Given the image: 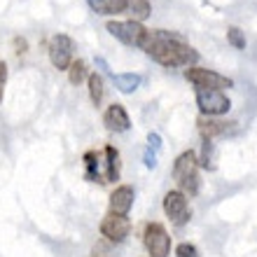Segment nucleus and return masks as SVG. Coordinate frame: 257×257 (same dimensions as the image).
I'll return each mask as SVG.
<instances>
[{"instance_id": "f257e3e1", "label": "nucleus", "mask_w": 257, "mask_h": 257, "mask_svg": "<svg viewBox=\"0 0 257 257\" xmlns=\"http://www.w3.org/2000/svg\"><path fill=\"white\" fill-rule=\"evenodd\" d=\"M141 49L152 61L166 68H192L199 61V52L194 47H190L178 35L164 31V28H155V31L148 28V35H145Z\"/></svg>"}, {"instance_id": "f03ea898", "label": "nucleus", "mask_w": 257, "mask_h": 257, "mask_svg": "<svg viewBox=\"0 0 257 257\" xmlns=\"http://www.w3.org/2000/svg\"><path fill=\"white\" fill-rule=\"evenodd\" d=\"M199 159H196V152L192 150H185L183 155H178V159L173 162V178H176L178 192H183L187 199L196 196L201 190V178H199Z\"/></svg>"}, {"instance_id": "7ed1b4c3", "label": "nucleus", "mask_w": 257, "mask_h": 257, "mask_svg": "<svg viewBox=\"0 0 257 257\" xmlns=\"http://www.w3.org/2000/svg\"><path fill=\"white\" fill-rule=\"evenodd\" d=\"M105 31H108L112 38L126 45V47H134V49H141L143 47V40H145V35H148V28L138 24V21H119V19H110L105 24Z\"/></svg>"}, {"instance_id": "20e7f679", "label": "nucleus", "mask_w": 257, "mask_h": 257, "mask_svg": "<svg viewBox=\"0 0 257 257\" xmlns=\"http://www.w3.org/2000/svg\"><path fill=\"white\" fill-rule=\"evenodd\" d=\"M194 98H196V105H199V112L203 117L227 115L231 108V101L220 89H194Z\"/></svg>"}, {"instance_id": "39448f33", "label": "nucleus", "mask_w": 257, "mask_h": 257, "mask_svg": "<svg viewBox=\"0 0 257 257\" xmlns=\"http://www.w3.org/2000/svg\"><path fill=\"white\" fill-rule=\"evenodd\" d=\"M143 245L150 257H169L171 255V236L162 222H148L143 229Z\"/></svg>"}, {"instance_id": "423d86ee", "label": "nucleus", "mask_w": 257, "mask_h": 257, "mask_svg": "<svg viewBox=\"0 0 257 257\" xmlns=\"http://www.w3.org/2000/svg\"><path fill=\"white\" fill-rule=\"evenodd\" d=\"M185 80L192 82L194 89H220V91H224V89L234 87V80H231V77L220 75V73H215V70H208V68H196V66L185 70Z\"/></svg>"}, {"instance_id": "0eeeda50", "label": "nucleus", "mask_w": 257, "mask_h": 257, "mask_svg": "<svg viewBox=\"0 0 257 257\" xmlns=\"http://www.w3.org/2000/svg\"><path fill=\"white\" fill-rule=\"evenodd\" d=\"M73 49H75V42L70 35L66 33L52 35V40L47 45V56L52 61V66L56 70H68L70 63H73Z\"/></svg>"}, {"instance_id": "6e6552de", "label": "nucleus", "mask_w": 257, "mask_h": 257, "mask_svg": "<svg viewBox=\"0 0 257 257\" xmlns=\"http://www.w3.org/2000/svg\"><path fill=\"white\" fill-rule=\"evenodd\" d=\"M131 234V220L128 215H117V213H110L101 220V236L108 238L110 243H124Z\"/></svg>"}, {"instance_id": "1a4fd4ad", "label": "nucleus", "mask_w": 257, "mask_h": 257, "mask_svg": "<svg viewBox=\"0 0 257 257\" xmlns=\"http://www.w3.org/2000/svg\"><path fill=\"white\" fill-rule=\"evenodd\" d=\"M164 213H166V217H169L173 224H178V227H183L185 222H190L192 213H190L187 196L178 190L166 192V196H164Z\"/></svg>"}, {"instance_id": "9d476101", "label": "nucleus", "mask_w": 257, "mask_h": 257, "mask_svg": "<svg viewBox=\"0 0 257 257\" xmlns=\"http://www.w3.org/2000/svg\"><path fill=\"white\" fill-rule=\"evenodd\" d=\"M103 124L112 134H126L128 128H131V117H128L126 108H124L122 103H112L103 112Z\"/></svg>"}, {"instance_id": "9b49d317", "label": "nucleus", "mask_w": 257, "mask_h": 257, "mask_svg": "<svg viewBox=\"0 0 257 257\" xmlns=\"http://www.w3.org/2000/svg\"><path fill=\"white\" fill-rule=\"evenodd\" d=\"M134 199H136V190L131 185H119V187H115L112 194H110V213L128 215V210L134 208Z\"/></svg>"}, {"instance_id": "f8f14e48", "label": "nucleus", "mask_w": 257, "mask_h": 257, "mask_svg": "<svg viewBox=\"0 0 257 257\" xmlns=\"http://www.w3.org/2000/svg\"><path fill=\"white\" fill-rule=\"evenodd\" d=\"M103 173H105V183H117L119 173H122V162H119V150L115 145H105L103 148Z\"/></svg>"}, {"instance_id": "ddd939ff", "label": "nucleus", "mask_w": 257, "mask_h": 257, "mask_svg": "<svg viewBox=\"0 0 257 257\" xmlns=\"http://www.w3.org/2000/svg\"><path fill=\"white\" fill-rule=\"evenodd\" d=\"M199 131L206 141H215L220 136H227L231 131V124L234 122H222V119H215V117H199Z\"/></svg>"}, {"instance_id": "4468645a", "label": "nucleus", "mask_w": 257, "mask_h": 257, "mask_svg": "<svg viewBox=\"0 0 257 257\" xmlns=\"http://www.w3.org/2000/svg\"><path fill=\"white\" fill-rule=\"evenodd\" d=\"M84 178H87L89 183H105L101 152H94V150L84 152Z\"/></svg>"}, {"instance_id": "2eb2a0df", "label": "nucleus", "mask_w": 257, "mask_h": 257, "mask_svg": "<svg viewBox=\"0 0 257 257\" xmlns=\"http://www.w3.org/2000/svg\"><path fill=\"white\" fill-rule=\"evenodd\" d=\"M110 80L115 82L117 91H122V94H134L136 89L143 84V75L141 73H112Z\"/></svg>"}, {"instance_id": "dca6fc26", "label": "nucleus", "mask_w": 257, "mask_h": 257, "mask_svg": "<svg viewBox=\"0 0 257 257\" xmlns=\"http://www.w3.org/2000/svg\"><path fill=\"white\" fill-rule=\"evenodd\" d=\"M87 3L96 14H103V17L124 14V7H126V0H87Z\"/></svg>"}, {"instance_id": "f3484780", "label": "nucleus", "mask_w": 257, "mask_h": 257, "mask_svg": "<svg viewBox=\"0 0 257 257\" xmlns=\"http://www.w3.org/2000/svg\"><path fill=\"white\" fill-rule=\"evenodd\" d=\"M124 14H128V19H131V21L143 24V21L152 14V5H150V0H126Z\"/></svg>"}, {"instance_id": "a211bd4d", "label": "nucleus", "mask_w": 257, "mask_h": 257, "mask_svg": "<svg viewBox=\"0 0 257 257\" xmlns=\"http://www.w3.org/2000/svg\"><path fill=\"white\" fill-rule=\"evenodd\" d=\"M87 89H89V98L96 108L103 103V94H105V82H103V75L96 70V73H89L87 77Z\"/></svg>"}, {"instance_id": "6ab92c4d", "label": "nucleus", "mask_w": 257, "mask_h": 257, "mask_svg": "<svg viewBox=\"0 0 257 257\" xmlns=\"http://www.w3.org/2000/svg\"><path fill=\"white\" fill-rule=\"evenodd\" d=\"M66 73H68V82L75 84V87H80L82 82H87V77H89L87 61L84 59H73V63H70V68H68Z\"/></svg>"}, {"instance_id": "aec40b11", "label": "nucleus", "mask_w": 257, "mask_h": 257, "mask_svg": "<svg viewBox=\"0 0 257 257\" xmlns=\"http://www.w3.org/2000/svg\"><path fill=\"white\" fill-rule=\"evenodd\" d=\"M199 159V166H203L206 171H215V166H217V152H215V143L213 141H206L203 138V143H201V157H196Z\"/></svg>"}, {"instance_id": "412c9836", "label": "nucleus", "mask_w": 257, "mask_h": 257, "mask_svg": "<svg viewBox=\"0 0 257 257\" xmlns=\"http://www.w3.org/2000/svg\"><path fill=\"white\" fill-rule=\"evenodd\" d=\"M227 42L234 49H245V35L238 26H229L227 28Z\"/></svg>"}, {"instance_id": "4be33fe9", "label": "nucleus", "mask_w": 257, "mask_h": 257, "mask_svg": "<svg viewBox=\"0 0 257 257\" xmlns=\"http://www.w3.org/2000/svg\"><path fill=\"white\" fill-rule=\"evenodd\" d=\"M176 257H199V248L194 243H178L176 245Z\"/></svg>"}, {"instance_id": "5701e85b", "label": "nucleus", "mask_w": 257, "mask_h": 257, "mask_svg": "<svg viewBox=\"0 0 257 257\" xmlns=\"http://www.w3.org/2000/svg\"><path fill=\"white\" fill-rule=\"evenodd\" d=\"M143 162H145V166H148V169H155V166H157V150H152V148H145V155H143Z\"/></svg>"}, {"instance_id": "b1692460", "label": "nucleus", "mask_w": 257, "mask_h": 257, "mask_svg": "<svg viewBox=\"0 0 257 257\" xmlns=\"http://www.w3.org/2000/svg\"><path fill=\"white\" fill-rule=\"evenodd\" d=\"M5 84H7V63L0 61V103H3V96H5Z\"/></svg>"}, {"instance_id": "393cba45", "label": "nucleus", "mask_w": 257, "mask_h": 257, "mask_svg": "<svg viewBox=\"0 0 257 257\" xmlns=\"http://www.w3.org/2000/svg\"><path fill=\"white\" fill-rule=\"evenodd\" d=\"M148 148H152V150H162V136L159 134H155V131H150L148 134Z\"/></svg>"}, {"instance_id": "a878e982", "label": "nucleus", "mask_w": 257, "mask_h": 257, "mask_svg": "<svg viewBox=\"0 0 257 257\" xmlns=\"http://www.w3.org/2000/svg\"><path fill=\"white\" fill-rule=\"evenodd\" d=\"M96 66H98V70H103V73L108 75V77H112V70H110V66L105 63V59H103V56H96Z\"/></svg>"}]
</instances>
